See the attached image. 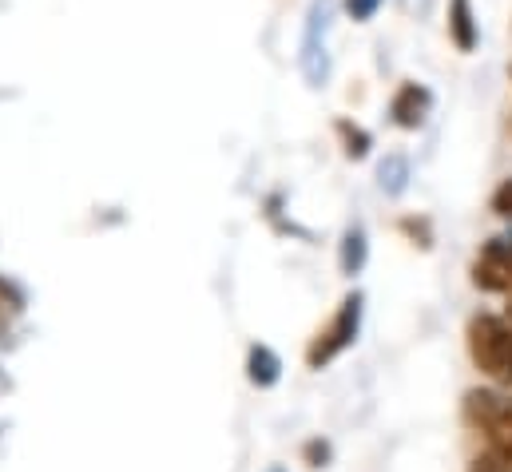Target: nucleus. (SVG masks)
<instances>
[{
	"instance_id": "nucleus-1",
	"label": "nucleus",
	"mask_w": 512,
	"mask_h": 472,
	"mask_svg": "<svg viewBox=\"0 0 512 472\" xmlns=\"http://www.w3.org/2000/svg\"><path fill=\"white\" fill-rule=\"evenodd\" d=\"M469 350L473 361L493 377L512 385V326L501 318H477L469 326Z\"/></svg>"
},
{
	"instance_id": "nucleus-2",
	"label": "nucleus",
	"mask_w": 512,
	"mask_h": 472,
	"mask_svg": "<svg viewBox=\"0 0 512 472\" xmlns=\"http://www.w3.org/2000/svg\"><path fill=\"white\" fill-rule=\"evenodd\" d=\"M358 326H362V294H350V298L342 302V310L334 314V322L314 338V346H310L306 361H310L314 369H318V365H326V361H334L342 350H350V346H354Z\"/></svg>"
},
{
	"instance_id": "nucleus-3",
	"label": "nucleus",
	"mask_w": 512,
	"mask_h": 472,
	"mask_svg": "<svg viewBox=\"0 0 512 472\" xmlns=\"http://www.w3.org/2000/svg\"><path fill=\"white\" fill-rule=\"evenodd\" d=\"M326 24H330V0H314L306 20V40H302V68L314 84L326 80Z\"/></svg>"
},
{
	"instance_id": "nucleus-4",
	"label": "nucleus",
	"mask_w": 512,
	"mask_h": 472,
	"mask_svg": "<svg viewBox=\"0 0 512 472\" xmlns=\"http://www.w3.org/2000/svg\"><path fill=\"white\" fill-rule=\"evenodd\" d=\"M473 282L485 286V290H512V235L493 238V242L485 246Z\"/></svg>"
},
{
	"instance_id": "nucleus-5",
	"label": "nucleus",
	"mask_w": 512,
	"mask_h": 472,
	"mask_svg": "<svg viewBox=\"0 0 512 472\" xmlns=\"http://www.w3.org/2000/svg\"><path fill=\"white\" fill-rule=\"evenodd\" d=\"M429 108H433V96H429V88H421V84H401L397 88V96H393V104H389V116L397 127H421L425 116H429Z\"/></svg>"
},
{
	"instance_id": "nucleus-6",
	"label": "nucleus",
	"mask_w": 512,
	"mask_h": 472,
	"mask_svg": "<svg viewBox=\"0 0 512 472\" xmlns=\"http://www.w3.org/2000/svg\"><path fill=\"white\" fill-rule=\"evenodd\" d=\"M449 36L461 52H473L477 48V20H473V4L469 0H449Z\"/></svg>"
},
{
	"instance_id": "nucleus-7",
	"label": "nucleus",
	"mask_w": 512,
	"mask_h": 472,
	"mask_svg": "<svg viewBox=\"0 0 512 472\" xmlns=\"http://www.w3.org/2000/svg\"><path fill=\"white\" fill-rule=\"evenodd\" d=\"M251 381H258V385H274L278 381V357L270 354L266 346L251 350Z\"/></svg>"
},
{
	"instance_id": "nucleus-8",
	"label": "nucleus",
	"mask_w": 512,
	"mask_h": 472,
	"mask_svg": "<svg viewBox=\"0 0 512 472\" xmlns=\"http://www.w3.org/2000/svg\"><path fill=\"white\" fill-rule=\"evenodd\" d=\"M362 262H366V235L354 227V231H346V246H342V270H346V274H354V270H362Z\"/></svg>"
},
{
	"instance_id": "nucleus-9",
	"label": "nucleus",
	"mask_w": 512,
	"mask_h": 472,
	"mask_svg": "<svg viewBox=\"0 0 512 472\" xmlns=\"http://www.w3.org/2000/svg\"><path fill=\"white\" fill-rule=\"evenodd\" d=\"M338 135L346 139V155L362 159V155L370 151V135H366L362 127H354V123H338Z\"/></svg>"
},
{
	"instance_id": "nucleus-10",
	"label": "nucleus",
	"mask_w": 512,
	"mask_h": 472,
	"mask_svg": "<svg viewBox=\"0 0 512 472\" xmlns=\"http://www.w3.org/2000/svg\"><path fill=\"white\" fill-rule=\"evenodd\" d=\"M473 472H512V453L497 445L493 453H485V457L473 461Z\"/></svg>"
},
{
	"instance_id": "nucleus-11",
	"label": "nucleus",
	"mask_w": 512,
	"mask_h": 472,
	"mask_svg": "<svg viewBox=\"0 0 512 472\" xmlns=\"http://www.w3.org/2000/svg\"><path fill=\"white\" fill-rule=\"evenodd\" d=\"M382 187H389L393 195L405 187V159H397V155H393V159H385L382 163Z\"/></svg>"
},
{
	"instance_id": "nucleus-12",
	"label": "nucleus",
	"mask_w": 512,
	"mask_h": 472,
	"mask_svg": "<svg viewBox=\"0 0 512 472\" xmlns=\"http://www.w3.org/2000/svg\"><path fill=\"white\" fill-rule=\"evenodd\" d=\"M378 8H382V0H346V12H350L354 20H370Z\"/></svg>"
},
{
	"instance_id": "nucleus-13",
	"label": "nucleus",
	"mask_w": 512,
	"mask_h": 472,
	"mask_svg": "<svg viewBox=\"0 0 512 472\" xmlns=\"http://www.w3.org/2000/svg\"><path fill=\"white\" fill-rule=\"evenodd\" d=\"M493 211L505 215V219H512V179L497 187V195H493Z\"/></svg>"
},
{
	"instance_id": "nucleus-14",
	"label": "nucleus",
	"mask_w": 512,
	"mask_h": 472,
	"mask_svg": "<svg viewBox=\"0 0 512 472\" xmlns=\"http://www.w3.org/2000/svg\"><path fill=\"white\" fill-rule=\"evenodd\" d=\"M274 472H278V469H274Z\"/></svg>"
}]
</instances>
